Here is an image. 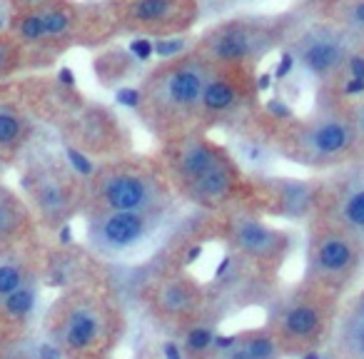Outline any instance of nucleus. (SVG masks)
I'll use <instances>...</instances> for the list:
<instances>
[{
	"label": "nucleus",
	"instance_id": "obj_1",
	"mask_svg": "<svg viewBox=\"0 0 364 359\" xmlns=\"http://www.w3.org/2000/svg\"><path fill=\"white\" fill-rule=\"evenodd\" d=\"M13 90L36 120L55 127L68 150L107 162L132 152L130 127L105 102L85 97L68 77L31 73L13 80Z\"/></svg>",
	"mask_w": 364,
	"mask_h": 359
},
{
	"label": "nucleus",
	"instance_id": "obj_2",
	"mask_svg": "<svg viewBox=\"0 0 364 359\" xmlns=\"http://www.w3.org/2000/svg\"><path fill=\"white\" fill-rule=\"evenodd\" d=\"M165 175L175 198L208 213L255 210V180H247L240 162L208 132H190L160 145Z\"/></svg>",
	"mask_w": 364,
	"mask_h": 359
},
{
	"label": "nucleus",
	"instance_id": "obj_3",
	"mask_svg": "<svg viewBox=\"0 0 364 359\" xmlns=\"http://www.w3.org/2000/svg\"><path fill=\"white\" fill-rule=\"evenodd\" d=\"M213 63L193 45L157 60L135 87V115L160 145L200 132V107Z\"/></svg>",
	"mask_w": 364,
	"mask_h": 359
},
{
	"label": "nucleus",
	"instance_id": "obj_4",
	"mask_svg": "<svg viewBox=\"0 0 364 359\" xmlns=\"http://www.w3.org/2000/svg\"><path fill=\"white\" fill-rule=\"evenodd\" d=\"M8 31L28 50L33 73L55 65L75 48L100 50L120 38L105 0H46L11 13Z\"/></svg>",
	"mask_w": 364,
	"mask_h": 359
},
{
	"label": "nucleus",
	"instance_id": "obj_5",
	"mask_svg": "<svg viewBox=\"0 0 364 359\" xmlns=\"http://www.w3.org/2000/svg\"><path fill=\"white\" fill-rule=\"evenodd\" d=\"M264 125L269 145L287 160L312 170H339L362 160L349 107L322 102L304 117H269Z\"/></svg>",
	"mask_w": 364,
	"mask_h": 359
},
{
	"label": "nucleus",
	"instance_id": "obj_6",
	"mask_svg": "<svg viewBox=\"0 0 364 359\" xmlns=\"http://www.w3.org/2000/svg\"><path fill=\"white\" fill-rule=\"evenodd\" d=\"M175 193L160 157L127 152L115 160L97 162L85 177L87 213H167Z\"/></svg>",
	"mask_w": 364,
	"mask_h": 359
},
{
	"label": "nucleus",
	"instance_id": "obj_7",
	"mask_svg": "<svg viewBox=\"0 0 364 359\" xmlns=\"http://www.w3.org/2000/svg\"><path fill=\"white\" fill-rule=\"evenodd\" d=\"M299 21L302 16L297 11L277 16L240 13L220 18L200 33L193 48L203 53L213 65H242L257 70L264 58L287 45Z\"/></svg>",
	"mask_w": 364,
	"mask_h": 359
},
{
	"label": "nucleus",
	"instance_id": "obj_8",
	"mask_svg": "<svg viewBox=\"0 0 364 359\" xmlns=\"http://www.w3.org/2000/svg\"><path fill=\"white\" fill-rule=\"evenodd\" d=\"M23 198L36 220L48 227H65L85 205V175L63 155L50 150H33L21 167Z\"/></svg>",
	"mask_w": 364,
	"mask_h": 359
},
{
	"label": "nucleus",
	"instance_id": "obj_9",
	"mask_svg": "<svg viewBox=\"0 0 364 359\" xmlns=\"http://www.w3.org/2000/svg\"><path fill=\"white\" fill-rule=\"evenodd\" d=\"M339 309L337 294L302 282L274 304L267 327L284 354L304 357L309 352H322L324 344H332Z\"/></svg>",
	"mask_w": 364,
	"mask_h": 359
},
{
	"label": "nucleus",
	"instance_id": "obj_10",
	"mask_svg": "<svg viewBox=\"0 0 364 359\" xmlns=\"http://www.w3.org/2000/svg\"><path fill=\"white\" fill-rule=\"evenodd\" d=\"M364 43L349 36L329 18L299 21L284 50L292 55L297 68L314 82L329 87L352 73L354 60L359 58Z\"/></svg>",
	"mask_w": 364,
	"mask_h": 359
},
{
	"label": "nucleus",
	"instance_id": "obj_11",
	"mask_svg": "<svg viewBox=\"0 0 364 359\" xmlns=\"http://www.w3.org/2000/svg\"><path fill=\"white\" fill-rule=\"evenodd\" d=\"M302 282L342 297L364 267V247L337 225L312 218Z\"/></svg>",
	"mask_w": 364,
	"mask_h": 359
},
{
	"label": "nucleus",
	"instance_id": "obj_12",
	"mask_svg": "<svg viewBox=\"0 0 364 359\" xmlns=\"http://www.w3.org/2000/svg\"><path fill=\"white\" fill-rule=\"evenodd\" d=\"M117 36L170 41L188 36L205 18L203 0H105Z\"/></svg>",
	"mask_w": 364,
	"mask_h": 359
},
{
	"label": "nucleus",
	"instance_id": "obj_13",
	"mask_svg": "<svg viewBox=\"0 0 364 359\" xmlns=\"http://www.w3.org/2000/svg\"><path fill=\"white\" fill-rule=\"evenodd\" d=\"M257 107L259 82L255 68L215 65L200 107V132L247 125L257 115Z\"/></svg>",
	"mask_w": 364,
	"mask_h": 359
},
{
	"label": "nucleus",
	"instance_id": "obj_14",
	"mask_svg": "<svg viewBox=\"0 0 364 359\" xmlns=\"http://www.w3.org/2000/svg\"><path fill=\"white\" fill-rule=\"evenodd\" d=\"M314 218L337 225L364 247V162L339 167L337 175L322 183Z\"/></svg>",
	"mask_w": 364,
	"mask_h": 359
},
{
	"label": "nucleus",
	"instance_id": "obj_15",
	"mask_svg": "<svg viewBox=\"0 0 364 359\" xmlns=\"http://www.w3.org/2000/svg\"><path fill=\"white\" fill-rule=\"evenodd\" d=\"M165 213H87V242L100 254H122L142 245L157 227Z\"/></svg>",
	"mask_w": 364,
	"mask_h": 359
},
{
	"label": "nucleus",
	"instance_id": "obj_16",
	"mask_svg": "<svg viewBox=\"0 0 364 359\" xmlns=\"http://www.w3.org/2000/svg\"><path fill=\"white\" fill-rule=\"evenodd\" d=\"M228 237L247 259L279 267L292 250V235L267 225L255 210H235L228 220Z\"/></svg>",
	"mask_w": 364,
	"mask_h": 359
},
{
	"label": "nucleus",
	"instance_id": "obj_17",
	"mask_svg": "<svg viewBox=\"0 0 364 359\" xmlns=\"http://www.w3.org/2000/svg\"><path fill=\"white\" fill-rule=\"evenodd\" d=\"M319 193H322V183H307V180H294V177L255 180V213L264 210L269 215L289 220L314 218Z\"/></svg>",
	"mask_w": 364,
	"mask_h": 359
},
{
	"label": "nucleus",
	"instance_id": "obj_18",
	"mask_svg": "<svg viewBox=\"0 0 364 359\" xmlns=\"http://www.w3.org/2000/svg\"><path fill=\"white\" fill-rule=\"evenodd\" d=\"M33 140H36V117L16 95L13 82H6L0 92V170L23 160L31 152Z\"/></svg>",
	"mask_w": 364,
	"mask_h": 359
},
{
	"label": "nucleus",
	"instance_id": "obj_19",
	"mask_svg": "<svg viewBox=\"0 0 364 359\" xmlns=\"http://www.w3.org/2000/svg\"><path fill=\"white\" fill-rule=\"evenodd\" d=\"M105 317L95 302H75L65 309L60 324V344L70 352L92 349L102 339Z\"/></svg>",
	"mask_w": 364,
	"mask_h": 359
},
{
	"label": "nucleus",
	"instance_id": "obj_20",
	"mask_svg": "<svg viewBox=\"0 0 364 359\" xmlns=\"http://www.w3.org/2000/svg\"><path fill=\"white\" fill-rule=\"evenodd\" d=\"M332 349L347 359H364V287L339 309Z\"/></svg>",
	"mask_w": 364,
	"mask_h": 359
},
{
	"label": "nucleus",
	"instance_id": "obj_21",
	"mask_svg": "<svg viewBox=\"0 0 364 359\" xmlns=\"http://www.w3.org/2000/svg\"><path fill=\"white\" fill-rule=\"evenodd\" d=\"M33 225H36V215L26 198L0 183V242H16L26 237Z\"/></svg>",
	"mask_w": 364,
	"mask_h": 359
},
{
	"label": "nucleus",
	"instance_id": "obj_22",
	"mask_svg": "<svg viewBox=\"0 0 364 359\" xmlns=\"http://www.w3.org/2000/svg\"><path fill=\"white\" fill-rule=\"evenodd\" d=\"M26 73H33L31 55L23 48V43L8 28H3L0 31V85L18 80Z\"/></svg>",
	"mask_w": 364,
	"mask_h": 359
},
{
	"label": "nucleus",
	"instance_id": "obj_23",
	"mask_svg": "<svg viewBox=\"0 0 364 359\" xmlns=\"http://www.w3.org/2000/svg\"><path fill=\"white\" fill-rule=\"evenodd\" d=\"M324 18L334 21L352 38L364 43V0H332Z\"/></svg>",
	"mask_w": 364,
	"mask_h": 359
},
{
	"label": "nucleus",
	"instance_id": "obj_24",
	"mask_svg": "<svg viewBox=\"0 0 364 359\" xmlns=\"http://www.w3.org/2000/svg\"><path fill=\"white\" fill-rule=\"evenodd\" d=\"M28 282H31V274L26 262L18 254H3L0 257V302Z\"/></svg>",
	"mask_w": 364,
	"mask_h": 359
},
{
	"label": "nucleus",
	"instance_id": "obj_25",
	"mask_svg": "<svg viewBox=\"0 0 364 359\" xmlns=\"http://www.w3.org/2000/svg\"><path fill=\"white\" fill-rule=\"evenodd\" d=\"M36 299H38V289H36V284H33V279H31V282L23 284L21 289H16L11 297L3 299V302H0V307H3V312H6L8 317L26 319L28 314L36 309Z\"/></svg>",
	"mask_w": 364,
	"mask_h": 359
},
{
	"label": "nucleus",
	"instance_id": "obj_26",
	"mask_svg": "<svg viewBox=\"0 0 364 359\" xmlns=\"http://www.w3.org/2000/svg\"><path fill=\"white\" fill-rule=\"evenodd\" d=\"M215 337H218L215 329H210L208 324H198V327H193L188 334H185V339H182V349H185L188 354H193V357H200V354H205V352L213 349Z\"/></svg>",
	"mask_w": 364,
	"mask_h": 359
},
{
	"label": "nucleus",
	"instance_id": "obj_27",
	"mask_svg": "<svg viewBox=\"0 0 364 359\" xmlns=\"http://www.w3.org/2000/svg\"><path fill=\"white\" fill-rule=\"evenodd\" d=\"M160 302L167 312H185L193 304V294L185 284H170V287L162 289Z\"/></svg>",
	"mask_w": 364,
	"mask_h": 359
},
{
	"label": "nucleus",
	"instance_id": "obj_28",
	"mask_svg": "<svg viewBox=\"0 0 364 359\" xmlns=\"http://www.w3.org/2000/svg\"><path fill=\"white\" fill-rule=\"evenodd\" d=\"M349 117H352V125L354 132H357V140H359V152L364 155V95L349 107Z\"/></svg>",
	"mask_w": 364,
	"mask_h": 359
},
{
	"label": "nucleus",
	"instance_id": "obj_29",
	"mask_svg": "<svg viewBox=\"0 0 364 359\" xmlns=\"http://www.w3.org/2000/svg\"><path fill=\"white\" fill-rule=\"evenodd\" d=\"M242 0H203V8H205V16H213V13L220 11H228V8L237 6Z\"/></svg>",
	"mask_w": 364,
	"mask_h": 359
},
{
	"label": "nucleus",
	"instance_id": "obj_30",
	"mask_svg": "<svg viewBox=\"0 0 364 359\" xmlns=\"http://www.w3.org/2000/svg\"><path fill=\"white\" fill-rule=\"evenodd\" d=\"M36 357L38 359H60V347H58V342H43V344H38Z\"/></svg>",
	"mask_w": 364,
	"mask_h": 359
},
{
	"label": "nucleus",
	"instance_id": "obj_31",
	"mask_svg": "<svg viewBox=\"0 0 364 359\" xmlns=\"http://www.w3.org/2000/svg\"><path fill=\"white\" fill-rule=\"evenodd\" d=\"M3 3H6L11 13H18V11H28V8L41 6V3H46V0H3Z\"/></svg>",
	"mask_w": 364,
	"mask_h": 359
},
{
	"label": "nucleus",
	"instance_id": "obj_32",
	"mask_svg": "<svg viewBox=\"0 0 364 359\" xmlns=\"http://www.w3.org/2000/svg\"><path fill=\"white\" fill-rule=\"evenodd\" d=\"M162 357L165 359H185V349L177 342H165L162 344Z\"/></svg>",
	"mask_w": 364,
	"mask_h": 359
},
{
	"label": "nucleus",
	"instance_id": "obj_33",
	"mask_svg": "<svg viewBox=\"0 0 364 359\" xmlns=\"http://www.w3.org/2000/svg\"><path fill=\"white\" fill-rule=\"evenodd\" d=\"M230 264H232V257H225L223 262H220V267L215 269V277H223L225 269H230Z\"/></svg>",
	"mask_w": 364,
	"mask_h": 359
},
{
	"label": "nucleus",
	"instance_id": "obj_34",
	"mask_svg": "<svg viewBox=\"0 0 364 359\" xmlns=\"http://www.w3.org/2000/svg\"><path fill=\"white\" fill-rule=\"evenodd\" d=\"M203 254V247L200 245H195V247H190V252H188V262H195V259Z\"/></svg>",
	"mask_w": 364,
	"mask_h": 359
},
{
	"label": "nucleus",
	"instance_id": "obj_35",
	"mask_svg": "<svg viewBox=\"0 0 364 359\" xmlns=\"http://www.w3.org/2000/svg\"><path fill=\"white\" fill-rule=\"evenodd\" d=\"M319 359H347V357H342V354H337L334 349H329V354H322Z\"/></svg>",
	"mask_w": 364,
	"mask_h": 359
},
{
	"label": "nucleus",
	"instance_id": "obj_36",
	"mask_svg": "<svg viewBox=\"0 0 364 359\" xmlns=\"http://www.w3.org/2000/svg\"><path fill=\"white\" fill-rule=\"evenodd\" d=\"M3 87H6V85H0V92H3Z\"/></svg>",
	"mask_w": 364,
	"mask_h": 359
},
{
	"label": "nucleus",
	"instance_id": "obj_37",
	"mask_svg": "<svg viewBox=\"0 0 364 359\" xmlns=\"http://www.w3.org/2000/svg\"><path fill=\"white\" fill-rule=\"evenodd\" d=\"M362 162H364V157H362Z\"/></svg>",
	"mask_w": 364,
	"mask_h": 359
}]
</instances>
